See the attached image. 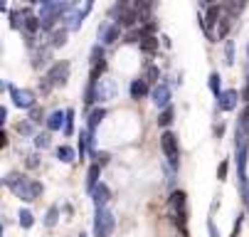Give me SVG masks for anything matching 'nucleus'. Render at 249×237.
I'll return each instance as SVG.
<instances>
[{
	"label": "nucleus",
	"instance_id": "1",
	"mask_svg": "<svg viewBox=\"0 0 249 237\" xmlns=\"http://www.w3.org/2000/svg\"><path fill=\"white\" fill-rule=\"evenodd\" d=\"M3 183L18 195V198H22V200H37L40 195H42V183L40 181H32V178H27V176H20V173H8L5 178H3Z\"/></svg>",
	"mask_w": 249,
	"mask_h": 237
},
{
	"label": "nucleus",
	"instance_id": "2",
	"mask_svg": "<svg viewBox=\"0 0 249 237\" xmlns=\"http://www.w3.org/2000/svg\"><path fill=\"white\" fill-rule=\"evenodd\" d=\"M114 213H109L106 208H96V218H94V235L96 237H111L114 232Z\"/></svg>",
	"mask_w": 249,
	"mask_h": 237
},
{
	"label": "nucleus",
	"instance_id": "3",
	"mask_svg": "<svg viewBox=\"0 0 249 237\" xmlns=\"http://www.w3.org/2000/svg\"><path fill=\"white\" fill-rule=\"evenodd\" d=\"M160 148H163V153H165V158H168L170 168L175 171V168H178V156H180V148H178V139H175V133H170V131H165V133H163V136H160Z\"/></svg>",
	"mask_w": 249,
	"mask_h": 237
},
{
	"label": "nucleus",
	"instance_id": "4",
	"mask_svg": "<svg viewBox=\"0 0 249 237\" xmlns=\"http://www.w3.org/2000/svg\"><path fill=\"white\" fill-rule=\"evenodd\" d=\"M94 91H96V101L104 104V101H111L116 96V82L111 77H101L94 82Z\"/></svg>",
	"mask_w": 249,
	"mask_h": 237
},
{
	"label": "nucleus",
	"instance_id": "5",
	"mask_svg": "<svg viewBox=\"0 0 249 237\" xmlns=\"http://www.w3.org/2000/svg\"><path fill=\"white\" fill-rule=\"evenodd\" d=\"M89 64H91V70H89V82L101 79V74H104V70H106V57H104V47H101V45H96V47L91 50Z\"/></svg>",
	"mask_w": 249,
	"mask_h": 237
},
{
	"label": "nucleus",
	"instance_id": "6",
	"mask_svg": "<svg viewBox=\"0 0 249 237\" xmlns=\"http://www.w3.org/2000/svg\"><path fill=\"white\" fill-rule=\"evenodd\" d=\"M10 89V96H13V104L20 107V109H32V107H37V99H35V94L30 89H18V87H8Z\"/></svg>",
	"mask_w": 249,
	"mask_h": 237
},
{
	"label": "nucleus",
	"instance_id": "7",
	"mask_svg": "<svg viewBox=\"0 0 249 237\" xmlns=\"http://www.w3.org/2000/svg\"><path fill=\"white\" fill-rule=\"evenodd\" d=\"M45 77H47V82H50L52 87H64L67 79H69V62H57Z\"/></svg>",
	"mask_w": 249,
	"mask_h": 237
},
{
	"label": "nucleus",
	"instance_id": "8",
	"mask_svg": "<svg viewBox=\"0 0 249 237\" xmlns=\"http://www.w3.org/2000/svg\"><path fill=\"white\" fill-rule=\"evenodd\" d=\"M121 37V25L119 22H104L99 27V40L101 45H114Z\"/></svg>",
	"mask_w": 249,
	"mask_h": 237
},
{
	"label": "nucleus",
	"instance_id": "9",
	"mask_svg": "<svg viewBox=\"0 0 249 237\" xmlns=\"http://www.w3.org/2000/svg\"><path fill=\"white\" fill-rule=\"evenodd\" d=\"M232 18H234V15L225 8V10H222L220 22L215 25V30H212V35H210V40H212V42H217V40H225V37H227V32H230V27H232Z\"/></svg>",
	"mask_w": 249,
	"mask_h": 237
},
{
	"label": "nucleus",
	"instance_id": "10",
	"mask_svg": "<svg viewBox=\"0 0 249 237\" xmlns=\"http://www.w3.org/2000/svg\"><path fill=\"white\" fill-rule=\"evenodd\" d=\"M239 94L234 91V89H225L220 96H217V109L220 111H234L237 109V104H239Z\"/></svg>",
	"mask_w": 249,
	"mask_h": 237
},
{
	"label": "nucleus",
	"instance_id": "11",
	"mask_svg": "<svg viewBox=\"0 0 249 237\" xmlns=\"http://www.w3.org/2000/svg\"><path fill=\"white\" fill-rule=\"evenodd\" d=\"M222 10H225V5H210L207 8V15H205V22H202V27H205V32H207V37L212 35V30H215V25L220 22V18H222Z\"/></svg>",
	"mask_w": 249,
	"mask_h": 237
},
{
	"label": "nucleus",
	"instance_id": "12",
	"mask_svg": "<svg viewBox=\"0 0 249 237\" xmlns=\"http://www.w3.org/2000/svg\"><path fill=\"white\" fill-rule=\"evenodd\" d=\"M151 99H153V104H156L158 109L170 107V87H168V84H158V87L151 91Z\"/></svg>",
	"mask_w": 249,
	"mask_h": 237
},
{
	"label": "nucleus",
	"instance_id": "13",
	"mask_svg": "<svg viewBox=\"0 0 249 237\" xmlns=\"http://www.w3.org/2000/svg\"><path fill=\"white\" fill-rule=\"evenodd\" d=\"M91 200H94V208H104L106 202L111 200V190H109V185L99 183V185L91 190Z\"/></svg>",
	"mask_w": 249,
	"mask_h": 237
},
{
	"label": "nucleus",
	"instance_id": "14",
	"mask_svg": "<svg viewBox=\"0 0 249 237\" xmlns=\"http://www.w3.org/2000/svg\"><path fill=\"white\" fill-rule=\"evenodd\" d=\"M170 208H173L175 218L185 220V193H183V190H175V193L170 195Z\"/></svg>",
	"mask_w": 249,
	"mask_h": 237
},
{
	"label": "nucleus",
	"instance_id": "15",
	"mask_svg": "<svg viewBox=\"0 0 249 237\" xmlns=\"http://www.w3.org/2000/svg\"><path fill=\"white\" fill-rule=\"evenodd\" d=\"M47 131H64V124H67V111H62V109H57V111H52L47 119Z\"/></svg>",
	"mask_w": 249,
	"mask_h": 237
},
{
	"label": "nucleus",
	"instance_id": "16",
	"mask_svg": "<svg viewBox=\"0 0 249 237\" xmlns=\"http://www.w3.org/2000/svg\"><path fill=\"white\" fill-rule=\"evenodd\" d=\"M148 79L146 77H141V79H133L131 82V87H128V91H131V99H136V101H141L146 94H148Z\"/></svg>",
	"mask_w": 249,
	"mask_h": 237
},
{
	"label": "nucleus",
	"instance_id": "17",
	"mask_svg": "<svg viewBox=\"0 0 249 237\" xmlns=\"http://www.w3.org/2000/svg\"><path fill=\"white\" fill-rule=\"evenodd\" d=\"M99 173H101V165H99V163L89 165V173H87V190H89V193L99 185Z\"/></svg>",
	"mask_w": 249,
	"mask_h": 237
},
{
	"label": "nucleus",
	"instance_id": "18",
	"mask_svg": "<svg viewBox=\"0 0 249 237\" xmlns=\"http://www.w3.org/2000/svg\"><path fill=\"white\" fill-rule=\"evenodd\" d=\"M22 27H25V32H37L40 27H42V20L40 18H35V15H30V13H25V20H22Z\"/></svg>",
	"mask_w": 249,
	"mask_h": 237
},
{
	"label": "nucleus",
	"instance_id": "19",
	"mask_svg": "<svg viewBox=\"0 0 249 237\" xmlns=\"http://www.w3.org/2000/svg\"><path fill=\"white\" fill-rule=\"evenodd\" d=\"M138 47L143 50V52H148V55H153L156 50H158V40L153 37V35H143L138 40Z\"/></svg>",
	"mask_w": 249,
	"mask_h": 237
},
{
	"label": "nucleus",
	"instance_id": "20",
	"mask_svg": "<svg viewBox=\"0 0 249 237\" xmlns=\"http://www.w3.org/2000/svg\"><path fill=\"white\" fill-rule=\"evenodd\" d=\"M104 116H106V109H104V107H99V109H94V111L89 114V131H91V133L99 128V124L104 121Z\"/></svg>",
	"mask_w": 249,
	"mask_h": 237
},
{
	"label": "nucleus",
	"instance_id": "21",
	"mask_svg": "<svg viewBox=\"0 0 249 237\" xmlns=\"http://www.w3.org/2000/svg\"><path fill=\"white\" fill-rule=\"evenodd\" d=\"M57 161H62V163H72V161H74V148L59 146V148H57Z\"/></svg>",
	"mask_w": 249,
	"mask_h": 237
},
{
	"label": "nucleus",
	"instance_id": "22",
	"mask_svg": "<svg viewBox=\"0 0 249 237\" xmlns=\"http://www.w3.org/2000/svg\"><path fill=\"white\" fill-rule=\"evenodd\" d=\"M173 116H175L173 107H165V109H160V116H158V126H170V124H173Z\"/></svg>",
	"mask_w": 249,
	"mask_h": 237
},
{
	"label": "nucleus",
	"instance_id": "23",
	"mask_svg": "<svg viewBox=\"0 0 249 237\" xmlns=\"http://www.w3.org/2000/svg\"><path fill=\"white\" fill-rule=\"evenodd\" d=\"M220 82H222V79H220V74H217V72H212V74H210V79H207V84H210V91L215 94V96H220V94H222V89H220Z\"/></svg>",
	"mask_w": 249,
	"mask_h": 237
},
{
	"label": "nucleus",
	"instance_id": "24",
	"mask_svg": "<svg viewBox=\"0 0 249 237\" xmlns=\"http://www.w3.org/2000/svg\"><path fill=\"white\" fill-rule=\"evenodd\" d=\"M57 220H59V208H54V205H52V208L45 213V225H47V227H54V225H57Z\"/></svg>",
	"mask_w": 249,
	"mask_h": 237
},
{
	"label": "nucleus",
	"instance_id": "25",
	"mask_svg": "<svg viewBox=\"0 0 249 237\" xmlns=\"http://www.w3.org/2000/svg\"><path fill=\"white\" fill-rule=\"evenodd\" d=\"M244 5H247V0H227V10L232 13V15H239L242 10H244Z\"/></svg>",
	"mask_w": 249,
	"mask_h": 237
},
{
	"label": "nucleus",
	"instance_id": "26",
	"mask_svg": "<svg viewBox=\"0 0 249 237\" xmlns=\"http://www.w3.org/2000/svg\"><path fill=\"white\" fill-rule=\"evenodd\" d=\"M74 133V109H67V124H64V136Z\"/></svg>",
	"mask_w": 249,
	"mask_h": 237
},
{
	"label": "nucleus",
	"instance_id": "27",
	"mask_svg": "<svg viewBox=\"0 0 249 237\" xmlns=\"http://www.w3.org/2000/svg\"><path fill=\"white\" fill-rule=\"evenodd\" d=\"M18 218H20V225H22L25 230H30V227L35 225V218H32V213H30V210H20V215H18Z\"/></svg>",
	"mask_w": 249,
	"mask_h": 237
},
{
	"label": "nucleus",
	"instance_id": "28",
	"mask_svg": "<svg viewBox=\"0 0 249 237\" xmlns=\"http://www.w3.org/2000/svg\"><path fill=\"white\" fill-rule=\"evenodd\" d=\"M67 32H69L67 27H64V30H57V32H54V35H52V37H54V40H52V47H62V45L67 42Z\"/></svg>",
	"mask_w": 249,
	"mask_h": 237
},
{
	"label": "nucleus",
	"instance_id": "29",
	"mask_svg": "<svg viewBox=\"0 0 249 237\" xmlns=\"http://www.w3.org/2000/svg\"><path fill=\"white\" fill-rule=\"evenodd\" d=\"M35 146L37 148H47L50 146V133L45 131V133H35Z\"/></svg>",
	"mask_w": 249,
	"mask_h": 237
},
{
	"label": "nucleus",
	"instance_id": "30",
	"mask_svg": "<svg viewBox=\"0 0 249 237\" xmlns=\"http://www.w3.org/2000/svg\"><path fill=\"white\" fill-rule=\"evenodd\" d=\"M225 64H234V42L227 40L225 45Z\"/></svg>",
	"mask_w": 249,
	"mask_h": 237
},
{
	"label": "nucleus",
	"instance_id": "31",
	"mask_svg": "<svg viewBox=\"0 0 249 237\" xmlns=\"http://www.w3.org/2000/svg\"><path fill=\"white\" fill-rule=\"evenodd\" d=\"M237 126H239V128H247V126H249V104H247L244 111L239 114V124H237Z\"/></svg>",
	"mask_w": 249,
	"mask_h": 237
},
{
	"label": "nucleus",
	"instance_id": "32",
	"mask_svg": "<svg viewBox=\"0 0 249 237\" xmlns=\"http://www.w3.org/2000/svg\"><path fill=\"white\" fill-rule=\"evenodd\" d=\"M158 77H160L158 67H148V72H146V79H148V82H158Z\"/></svg>",
	"mask_w": 249,
	"mask_h": 237
},
{
	"label": "nucleus",
	"instance_id": "33",
	"mask_svg": "<svg viewBox=\"0 0 249 237\" xmlns=\"http://www.w3.org/2000/svg\"><path fill=\"white\" fill-rule=\"evenodd\" d=\"M94 158H96V163H99V165H106V163H109V158H111V156L106 153V151H101V153H94Z\"/></svg>",
	"mask_w": 249,
	"mask_h": 237
},
{
	"label": "nucleus",
	"instance_id": "34",
	"mask_svg": "<svg viewBox=\"0 0 249 237\" xmlns=\"http://www.w3.org/2000/svg\"><path fill=\"white\" fill-rule=\"evenodd\" d=\"M30 111H32V116H30V121H32V124H40V121H42V111H40L37 107H32Z\"/></svg>",
	"mask_w": 249,
	"mask_h": 237
},
{
	"label": "nucleus",
	"instance_id": "35",
	"mask_svg": "<svg viewBox=\"0 0 249 237\" xmlns=\"http://www.w3.org/2000/svg\"><path fill=\"white\" fill-rule=\"evenodd\" d=\"M18 131H20V133H32V124H30V121H20V124H18Z\"/></svg>",
	"mask_w": 249,
	"mask_h": 237
},
{
	"label": "nucleus",
	"instance_id": "36",
	"mask_svg": "<svg viewBox=\"0 0 249 237\" xmlns=\"http://www.w3.org/2000/svg\"><path fill=\"white\" fill-rule=\"evenodd\" d=\"M217 178H220V181H225V178H227V161H222V163H220V168H217Z\"/></svg>",
	"mask_w": 249,
	"mask_h": 237
},
{
	"label": "nucleus",
	"instance_id": "37",
	"mask_svg": "<svg viewBox=\"0 0 249 237\" xmlns=\"http://www.w3.org/2000/svg\"><path fill=\"white\" fill-rule=\"evenodd\" d=\"M242 220H244V215L239 213V218H237V222H234V230H232V237H237V235H239V230H242Z\"/></svg>",
	"mask_w": 249,
	"mask_h": 237
},
{
	"label": "nucleus",
	"instance_id": "38",
	"mask_svg": "<svg viewBox=\"0 0 249 237\" xmlns=\"http://www.w3.org/2000/svg\"><path fill=\"white\" fill-rule=\"evenodd\" d=\"M242 101H247V104H249V77H247V84H244V89H242Z\"/></svg>",
	"mask_w": 249,
	"mask_h": 237
},
{
	"label": "nucleus",
	"instance_id": "39",
	"mask_svg": "<svg viewBox=\"0 0 249 237\" xmlns=\"http://www.w3.org/2000/svg\"><path fill=\"white\" fill-rule=\"evenodd\" d=\"M5 119H8V109H5V107H0V121L5 124Z\"/></svg>",
	"mask_w": 249,
	"mask_h": 237
},
{
	"label": "nucleus",
	"instance_id": "40",
	"mask_svg": "<svg viewBox=\"0 0 249 237\" xmlns=\"http://www.w3.org/2000/svg\"><path fill=\"white\" fill-rule=\"evenodd\" d=\"M200 3H202V5H207V8H210V5H217V0H200Z\"/></svg>",
	"mask_w": 249,
	"mask_h": 237
},
{
	"label": "nucleus",
	"instance_id": "41",
	"mask_svg": "<svg viewBox=\"0 0 249 237\" xmlns=\"http://www.w3.org/2000/svg\"><path fill=\"white\" fill-rule=\"evenodd\" d=\"M0 10H8V0H0Z\"/></svg>",
	"mask_w": 249,
	"mask_h": 237
},
{
	"label": "nucleus",
	"instance_id": "42",
	"mask_svg": "<svg viewBox=\"0 0 249 237\" xmlns=\"http://www.w3.org/2000/svg\"><path fill=\"white\" fill-rule=\"evenodd\" d=\"M247 57H249V42H247Z\"/></svg>",
	"mask_w": 249,
	"mask_h": 237
},
{
	"label": "nucleus",
	"instance_id": "43",
	"mask_svg": "<svg viewBox=\"0 0 249 237\" xmlns=\"http://www.w3.org/2000/svg\"><path fill=\"white\" fill-rule=\"evenodd\" d=\"M77 237H87V235H84V232H82V235H77Z\"/></svg>",
	"mask_w": 249,
	"mask_h": 237
}]
</instances>
